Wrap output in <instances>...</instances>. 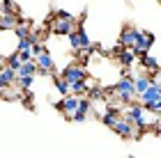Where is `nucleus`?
<instances>
[{"label":"nucleus","mask_w":161,"mask_h":158,"mask_svg":"<svg viewBox=\"0 0 161 158\" xmlns=\"http://www.w3.org/2000/svg\"><path fill=\"white\" fill-rule=\"evenodd\" d=\"M69 44H71V48H74L76 53H90L92 51L90 37H87V32L83 28V18H80V23L76 25V30L69 34Z\"/></svg>","instance_id":"nucleus-1"},{"label":"nucleus","mask_w":161,"mask_h":158,"mask_svg":"<svg viewBox=\"0 0 161 158\" xmlns=\"http://www.w3.org/2000/svg\"><path fill=\"white\" fill-rule=\"evenodd\" d=\"M113 94L118 96V101L122 103H131L136 96V89H134V80L131 78H120V80H115L113 85Z\"/></svg>","instance_id":"nucleus-2"},{"label":"nucleus","mask_w":161,"mask_h":158,"mask_svg":"<svg viewBox=\"0 0 161 158\" xmlns=\"http://www.w3.org/2000/svg\"><path fill=\"white\" fill-rule=\"evenodd\" d=\"M53 30H55V34H64V37H69V34L76 30V18L71 16L69 12H58L55 14Z\"/></svg>","instance_id":"nucleus-3"},{"label":"nucleus","mask_w":161,"mask_h":158,"mask_svg":"<svg viewBox=\"0 0 161 158\" xmlns=\"http://www.w3.org/2000/svg\"><path fill=\"white\" fill-rule=\"evenodd\" d=\"M113 131L120 135V138H124V140H134V138H141V128H136L131 121H127V119H120L118 124L113 126Z\"/></svg>","instance_id":"nucleus-4"},{"label":"nucleus","mask_w":161,"mask_h":158,"mask_svg":"<svg viewBox=\"0 0 161 158\" xmlns=\"http://www.w3.org/2000/svg\"><path fill=\"white\" fill-rule=\"evenodd\" d=\"M87 74H85V67L83 64H71V67H67L62 71V80L67 83V85H74V83H78V80H83Z\"/></svg>","instance_id":"nucleus-5"},{"label":"nucleus","mask_w":161,"mask_h":158,"mask_svg":"<svg viewBox=\"0 0 161 158\" xmlns=\"http://www.w3.org/2000/svg\"><path fill=\"white\" fill-rule=\"evenodd\" d=\"M152 44H154V34H152V32H138V39H136V46H134L136 57H143L145 53L150 51Z\"/></svg>","instance_id":"nucleus-6"},{"label":"nucleus","mask_w":161,"mask_h":158,"mask_svg":"<svg viewBox=\"0 0 161 158\" xmlns=\"http://www.w3.org/2000/svg\"><path fill=\"white\" fill-rule=\"evenodd\" d=\"M138 99H141V103H143V105H150V103L161 101V83H159V80H157V83H152L150 87L143 92V94H138Z\"/></svg>","instance_id":"nucleus-7"},{"label":"nucleus","mask_w":161,"mask_h":158,"mask_svg":"<svg viewBox=\"0 0 161 158\" xmlns=\"http://www.w3.org/2000/svg\"><path fill=\"white\" fill-rule=\"evenodd\" d=\"M35 64H37V74H51L55 71V64H53V57L48 55V51H42L39 55H35Z\"/></svg>","instance_id":"nucleus-8"},{"label":"nucleus","mask_w":161,"mask_h":158,"mask_svg":"<svg viewBox=\"0 0 161 158\" xmlns=\"http://www.w3.org/2000/svg\"><path fill=\"white\" fill-rule=\"evenodd\" d=\"M78 101H80V99H76L74 94H69V96H64L62 101L58 103V110H60L67 119H71V117H74V112L78 110Z\"/></svg>","instance_id":"nucleus-9"},{"label":"nucleus","mask_w":161,"mask_h":158,"mask_svg":"<svg viewBox=\"0 0 161 158\" xmlns=\"http://www.w3.org/2000/svg\"><path fill=\"white\" fill-rule=\"evenodd\" d=\"M138 32L141 30H136V28H122V34H120V46L122 48H134L136 46V39H138Z\"/></svg>","instance_id":"nucleus-10"},{"label":"nucleus","mask_w":161,"mask_h":158,"mask_svg":"<svg viewBox=\"0 0 161 158\" xmlns=\"http://www.w3.org/2000/svg\"><path fill=\"white\" fill-rule=\"evenodd\" d=\"M16 78H19V74H16L14 69L3 67V69H0V92L7 89L9 85H14V83H16Z\"/></svg>","instance_id":"nucleus-11"},{"label":"nucleus","mask_w":161,"mask_h":158,"mask_svg":"<svg viewBox=\"0 0 161 158\" xmlns=\"http://www.w3.org/2000/svg\"><path fill=\"white\" fill-rule=\"evenodd\" d=\"M122 119V112H120V108H115V105H108L106 108V112H104V117H101V121H104L106 126H115L118 121Z\"/></svg>","instance_id":"nucleus-12"},{"label":"nucleus","mask_w":161,"mask_h":158,"mask_svg":"<svg viewBox=\"0 0 161 158\" xmlns=\"http://www.w3.org/2000/svg\"><path fill=\"white\" fill-rule=\"evenodd\" d=\"M118 62L122 64L124 69H129L131 64L136 62V53H134V48H122V51L118 53Z\"/></svg>","instance_id":"nucleus-13"},{"label":"nucleus","mask_w":161,"mask_h":158,"mask_svg":"<svg viewBox=\"0 0 161 158\" xmlns=\"http://www.w3.org/2000/svg\"><path fill=\"white\" fill-rule=\"evenodd\" d=\"M19 14H0V30H14Z\"/></svg>","instance_id":"nucleus-14"},{"label":"nucleus","mask_w":161,"mask_h":158,"mask_svg":"<svg viewBox=\"0 0 161 158\" xmlns=\"http://www.w3.org/2000/svg\"><path fill=\"white\" fill-rule=\"evenodd\" d=\"M141 64L150 71V74H159V62H157V57H154V55L145 53V55L141 57Z\"/></svg>","instance_id":"nucleus-15"},{"label":"nucleus","mask_w":161,"mask_h":158,"mask_svg":"<svg viewBox=\"0 0 161 158\" xmlns=\"http://www.w3.org/2000/svg\"><path fill=\"white\" fill-rule=\"evenodd\" d=\"M90 101H87V99H80L78 101V110L74 112V117H71V121H83L85 119V115H87V110H90Z\"/></svg>","instance_id":"nucleus-16"},{"label":"nucleus","mask_w":161,"mask_h":158,"mask_svg":"<svg viewBox=\"0 0 161 158\" xmlns=\"http://www.w3.org/2000/svg\"><path fill=\"white\" fill-rule=\"evenodd\" d=\"M19 76H25V78H35L37 76V64L32 62H25V64H21V69H19Z\"/></svg>","instance_id":"nucleus-17"},{"label":"nucleus","mask_w":161,"mask_h":158,"mask_svg":"<svg viewBox=\"0 0 161 158\" xmlns=\"http://www.w3.org/2000/svg\"><path fill=\"white\" fill-rule=\"evenodd\" d=\"M53 83H55V89H58V94H60L62 99H64V96H69V85L64 83L60 76H55V78H53Z\"/></svg>","instance_id":"nucleus-18"},{"label":"nucleus","mask_w":161,"mask_h":158,"mask_svg":"<svg viewBox=\"0 0 161 158\" xmlns=\"http://www.w3.org/2000/svg\"><path fill=\"white\" fill-rule=\"evenodd\" d=\"M5 67H9V69H14L19 74V69H21V60H19V55L14 53V55H7L5 57Z\"/></svg>","instance_id":"nucleus-19"},{"label":"nucleus","mask_w":161,"mask_h":158,"mask_svg":"<svg viewBox=\"0 0 161 158\" xmlns=\"http://www.w3.org/2000/svg\"><path fill=\"white\" fill-rule=\"evenodd\" d=\"M16 55H19L21 64H25V62H32V60H35V53H32V48H25V51H16Z\"/></svg>","instance_id":"nucleus-20"},{"label":"nucleus","mask_w":161,"mask_h":158,"mask_svg":"<svg viewBox=\"0 0 161 158\" xmlns=\"http://www.w3.org/2000/svg\"><path fill=\"white\" fill-rule=\"evenodd\" d=\"M85 99H87L90 103H92V101H97V99H104V89H101V87H94V89L87 92V96H85Z\"/></svg>","instance_id":"nucleus-21"},{"label":"nucleus","mask_w":161,"mask_h":158,"mask_svg":"<svg viewBox=\"0 0 161 158\" xmlns=\"http://www.w3.org/2000/svg\"><path fill=\"white\" fill-rule=\"evenodd\" d=\"M129 158H136V156H129Z\"/></svg>","instance_id":"nucleus-22"},{"label":"nucleus","mask_w":161,"mask_h":158,"mask_svg":"<svg viewBox=\"0 0 161 158\" xmlns=\"http://www.w3.org/2000/svg\"><path fill=\"white\" fill-rule=\"evenodd\" d=\"M159 76H161V71H159ZM159 83H161V80H159Z\"/></svg>","instance_id":"nucleus-23"}]
</instances>
